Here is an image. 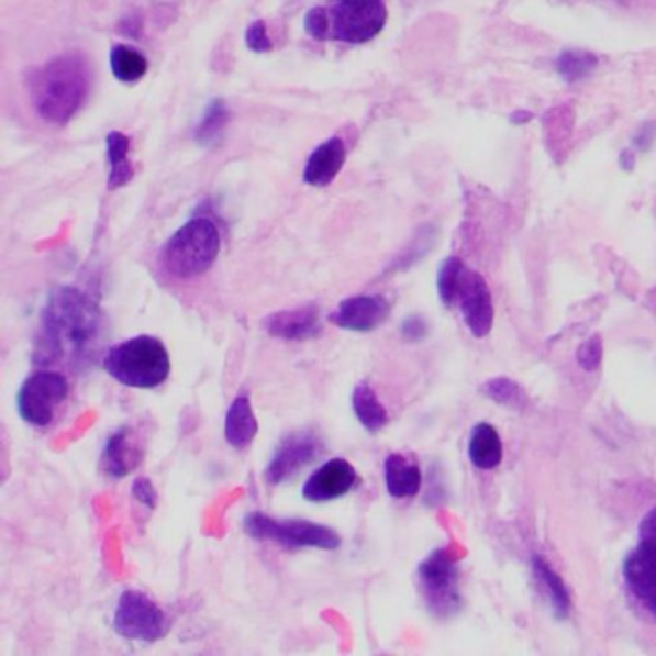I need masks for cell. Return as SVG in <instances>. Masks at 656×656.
<instances>
[{
	"label": "cell",
	"mask_w": 656,
	"mask_h": 656,
	"mask_svg": "<svg viewBox=\"0 0 656 656\" xmlns=\"http://www.w3.org/2000/svg\"><path fill=\"white\" fill-rule=\"evenodd\" d=\"M243 527L248 537L276 543L287 551H301V548L335 551L341 545L340 533L333 527L309 522V520H276L263 512H251L243 520Z\"/></svg>",
	"instance_id": "obj_5"
},
{
	"label": "cell",
	"mask_w": 656,
	"mask_h": 656,
	"mask_svg": "<svg viewBox=\"0 0 656 656\" xmlns=\"http://www.w3.org/2000/svg\"><path fill=\"white\" fill-rule=\"evenodd\" d=\"M468 456L479 470H493L502 460V443L493 425L481 424L474 427L468 443Z\"/></svg>",
	"instance_id": "obj_20"
},
{
	"label": "cell",
	"mask_w": 656,
	"mask_h": 656,
	"mask_svg": "<svg viewBox=\"0 0 656 656\" xmlns=\"http://www.w3.org/2000/svg\"><path fill=\"white\" fill-rule=\"evenodd\" d=\"M481 391L491 401L502 404V407H509V409H524L525 404H527L524 389L509 378L489 379L486 386L481 387Z\"/></svg>",
	"instance_id": "obj_28"
},
{
	"label": "cell",
	"mask_w": 656,
	"mask_h": 656,
	"mask_svg": "<svg viewBox=\"0 0 656 656\" xmlns=\"http://www.w3.org/2000/svg\"><path fill=\"white\" fill-rule=\"evenodd\" d=\"M102 368L122 386L155 389L170 376L171 360L163 341L137 335L110 347L102 356Z\"/></svg>",
	"instance_id": "obj_3"
},
{
	"label": "cell",
	"mask_w": 656,
	"mask_h": 656,
	"mask_svg": "<svg viewBox=\"0 0 656 656\" xmlns=\"http://www.w3.org/2000/svg\"><path fill=\"white\" fill-rule=\"evenodd\" d=\"M332 40L364 45L376 40L387 24L383 0H340L330 9Z\"/></svg>",
	"instance_id": "obj_8"
},
{
	"label": "cell",
	"mask_w": 656,
	"mask_h": 656,
	"mask_svg": "<svg viewBox=\"0 0 656 656\" xmlns=\"http://www.w3.org/2000/svg\"><path fill=\"white\" fill-rule=\"evenodd\" d=\"M391 314V304L381 294H356L337 304L330 314V322L341 330L370 333L378 330Z\"/></svg>",
	"instance_id": "obj_11"
},
{
	"label": "cell",
	"mask_w": 656,
	"mask_h": 656,
	"mask_svg": "<svg viewBox=\"0 0 656 656\" xmlns=\"http://www.w3.org/2000/svg\"><path fill=\"white\" fill-rule=\"evenodd\" d=\"M464 271H466V264L456 256H451L441 264L440 274H437V291L445 307H453L458 301Z\"/></svg>",
	"instance_id": "obj_26"
},
{
	"label": "cell",
	"mask_w": 656,
	"mask_h": 656,
	"mask_svg": "<svg viewBox=\"0 0 656 656\" xmlns=\"http://www.w3.org/2000/svg\"><path fill=\"white\" fill-rule=\"evenodd\" d=\"M578 364L587 371H597L602 364V341L599 335L589 337L578 348Z\"/></svg>",
	"instance_id": "obj_31"
},
{
	"label": "cell",
	"mask_w": 656,
	"mask_h": 656,
	"mask_svg": "<svg viewBox=\"0 0 656 656\" xmlns=\"http://www.w3.org/2000/svg\"><path fill=\"white\" fill-rule=\"evenodd\" d=\"M355 466L345 458H332L322 464L302 486V499L314 502H332L341 499L356 486Z\"/></svg>",
	"instance_id": "obj_13"
},
{
	"label": "cell",
	"mask_w": 656,
	"mask_h": 656,
	"mask_svg": "<svg viewBox=\"0 0 656 656\" xmlns=\"http://www.w3.org/2000/svg\"><path fill=\"white\" fill-rule=\"evenodd\" d=\"M110 70L122 84H137L147 74L148 60L133 47L116 45L110 51Z\"/></svg>",
	"instance_id": "obj_25"
},
{
	"label": "cell",
	"mask_w": 656,
	"mask_h": 656,
	"mask_svg": "<svg viewBox=\"0 0 656 656\" xmlns=\"http://www.w3.org/2000/svg\"><path fill=\"white\" fill-rule=\"evenodd\" d=\"M132 493L135 501L141 502V504H145V507H148V509H155L158 497H156V489L151 479H135V481H133Z\"/></svg>",
	"instance_id": "obj_32"
},
{
	"label": "cell",
	"mask_w": 656,
	"mask_h": 656,
	"mask_svg": "<svg viewBox=\"0 0 656 656\" xmlns=\"http://www.w3.org/2000/svg\"><path fill=\"white\" fill-rule=\"evenodd\" d=\"M112 625L120 637L155 643L170 630L168 616L147 593L127 589L120 594Z\"/></svg>",
	"instance_id": "obj_7"
},
{
	"label": "cell",
	"mask_w": 656,
	"mask_h": 656,
	"mask_svg": "<svg viewBox=\"0 0 656 656\" xmlns=\"http://www.w3.org/2000/svg\"><path fill=\"white\" fill-rule=\"evenodd\" d=\"M351 404H353L356 420L360 422L366 432H381L389 422L386 407L379 401L374 387L364 383V381L353 389Z\"/></svg>",
	"instance_id": "obj_21"
},
{
	"label": "cell",
	"mask_w": 656,
	"mask_h": 656,
	"mask_svg": "<svg viewBox=\"0 0 656 656\" xmlns=\"http://www.w3.org/2000/svg\"><path fill=\"white\" fill-rule=\"evenodd\" d=\"M322 440L314 432H294L279 441L264 471V479L270 487L283 486L299 471L316 460L322 453Z\"/></svg>",
	"instance_id": "obj_10"
},
{
	"label": "cell",
	"mask_w": 656,
	"mask_h": 656,
	"mask_svg": "<svg viewBox=\"0 0 656 656\" xmlns=\"http://www.w3.org/2000/svg\"><path fill=\"white\" fill-rule=\"evenodd\" d=\"M245 45L248 51H253L256 55H266L274 48L270 35H268V27L263 20H255L253 24L248 25L245 32Z\"/></svg>",
	"instance_id": "obj_30"
},
{
	"label": "cell",
	"mask_w": 656,
	"mask_h": 656,
	"mask_svg": "<svg viewBox=\"0 0 656 656\" xmlns=\"http://www.w3.org/2000/svg\"><path fill=\"white\" fill-rule=\"evenodd\" d=\"M533 574L541 589L548 594L551 607L555 610L556 618H566L570 614V593L564 586L563 578L556 574L540 556H533Z\"/></svg>",
	"instance_id": "obj_23"
},
{
	"label": "cell",
	"mask_w": 656,
	"mask_h": 656,
	"mask_svg": "<svg viewBox=\"0 0 656 656\" xmlns=\"http://www.w3.org/2000/svg\"><path fill=\"white\" fill-rule=\"evenodd\" d=\"M425 604L437 616H448L460 607L458 566L447 548H435L418 568Z\"/></svg>",
	"instance_id": "obj_9"
},
{
	"label": "cell",
	"mask_w": 656,
	"mask_h": 656,
	"mask_svg": "<svg viewBox=\"0 0 656 656\" xmlns=\"http://www.w3.org/2000/svg\"><path fill=\"white\" fill-rule=\"evenodd\" d=\"M145 445L137 430L124 425L110 435L101 455V471L112 479H122L140 468Z\"/></svg>",
	"instance_id": "obj_14"
},
{
	"label": "cell",
	"mask_w": 656,
	"mask_h": 656,
	"mask_svg": "<svg viewBox=\"0 0 656 656\" xmlns=\"http://www.w3.org/2000/svg\"><path fill=\"white\" fill-rule=\"evenodd\" d=\"M427 322L422 316H409L401 325V333L404 340L410 343H418V341L424 340L427 335Z\"/></svg>",
	"instance_id": "obj_33"
},
{
	"label": "cell",
	"mask_w": 656,
	"mask_h": 656,
	"mask_svg": "<svg viewBox=\"0 0 656 656\" xmlns=\"http://www.w3.org/2000/svg\"><path fill=\"white\" fill-rule=\"evenodd\" d=\"M258 433V420L253 410V402L248 394L241 393L233 399L230 409L225 412L224 435L227 445L237 451L251 447Z\"/></svg>",
	"instance_id": "obj_18"
},
{
	"label": "cell",
	"mask_w": 656,
	"mask_h": 656,
	"mask_svg": "<svg viewBox=\"0 0 656 656\" xmlns=\"http://www.w3.org/2000/svg\"><path fill=\"white\" fill-rule=\"evenodd\" d=\"M387 493L394 499L414 497L422 487V471L414 460L401 453H391L383 463Z\"/></svg>",
	"instance_id": "obj_19"
},
{
	"label": "cell",
	"mask_w": 656,
	"mask_h": 656,
	"mask_svg": "<svg viewBox=\"0 0 656 656\" xmlns=\"http://www.w3.org/2000/svg\"><path fill=\"white\" fill-rule=\"evenodd\" d=\"M530 114H514V116H512V122H516V124H522V122H525V120H530Z\"/></svg>",
	"instance_id": "obj_35"
},
{
	"label": "cell",
	"mask_w": 656,
	"mask_h": 656,
	"mask_svg": "<svg viewBox=\"0 0 656 656\" xmlns=\"http://www.w3.org/2000/svg\"><path fill=\"white\" fill-rule=\"evenodd\" d=\"M230 124V109L222 99L210 101L201 122L194 127V141L202 147H214Z\"/></svg>",
	"instance_id": "obj_24"
},
{
	"label": "cell",
	"mask_w": 656,
	"mask_h": 656,
	"mask_svg": "<svg viewBox=\"0 0 656 656\" xmlns=\"http://www.w3.org/2000/svg\"><path fill=\"white\" fill-rule=\"evenodd\" d=\"M264 330L278 340H314L322 333L320 310L316 304H307L301 309L279 310L264 320Z\"/></svg>",
	"instance_id": "obj_16"
},
{
	"label": "cell",
	"mask_w": 656,
	"mask_h": 656,
	"mask_svg": "<svg viewBox=\"0 0 656 656\" xmlns=\"http://www.w3.org/2000/svg\"><path fill=\"white\" fill-rule=\"evenodd\" d=\"M458 302L463 310L464 322L474 337H486L493 327V299L487 287L486 279L478 271L466 268L463 286L458 293Z\"/></svg>",
	"instance_id": "obj_12"
},
{
	"label": "cell",
	"mask_w": 656,
	"mask_h": 656,
	"mask_svg": "<svg viewBox=\"0 0 656 656\" xmlns=\"http://www.w3.org/2000/svg\"><path fill=\"white\" fill-rule=\"evenodd\" d=\"M70 393L68 379L55 370H37L25 379L16 394V409L25 424L48 427L56 410Z\"/></svg>",
	"instance_id": "obj_6"
},
{
	"label": "cell",
	"mask_w": 656,
	"mask_h": 656,
	"mask_svg": "<svg viewBox=\"0 0 656 656\" xmlns=\"http://www.w3.org/2000/svg\"><path fill=\"white\" fill-rule=\"evenodd\" d=\"M347 163V147L341 137H330L320 143L312 153L302 170V181L310 187L332 186L333 179L340 176L343 166Z\"/></svg>",
	"instance_id": "obj_17"
},
{
	"label": "cell",
	"mask_w": 656,
	"mask_h": 656,
	"mask_svg": "<svg viewBox=\"0 0 656 656\" xmlns=\"http://www.w3.org/2000/svg\"><path fill=\"white\" fill-rule=\"evenodd\" d=\"M102 314L99 304L78 287L55 289L41 312L33 341V363L56 366L91 363L101 341Z\"/></svg>",
	"instance_id": "obj_1"
},
{
	"label": "cell",
	"mask_w": 656,
	"mask_h": 656,
	"mask_svg": "<svg viewBox=\"0 0 656 656\" xmlns=\"http://www.w3.org/2000/svg\"><path fill=\"white\" fill-rule=\"evenodd\" d=\"M597 56L587 51H564L556 58V74L566 81L586 79L597 68Z\"/></svg>",
	"instance_id": "obj_27"
},
{
	"label": "cell",
	"mask_w": 656,
	"mask_h": 656,
	"mask_svg": "<svg viewBox=\"0 0 656 656\" xmlns=\"http://www.w3.org/2000/svg\"><path fill=\"white\" fill-rule=\"evenodd\" d=\"M335 2H340V0H335Z\"/></svg>",
	"instance_id": "obj_36"
},
{
	"label": "cell",
	"mask_w": 656,
	"mask_h": 656,
	"mask_svg": "<svg viewBox=\"0 0 656 656\" xmlns=\"http://www.w3.org/2000/svg\"><path fill=\"white\" fill-rule=\"evenodd\" d=\"M625 583L656 620V545L640 541L624 563Z\"/></svg>",
	"instance_id": "obj_15"
},
{
	"label": "cell",
	"mask_w": 656,
	"mask_h": 656,
	"mask_svg": "<svg viewBox=\"0 0 656 656\" xmlns=\"http://www.w3.org/2000/svg\"><path fill=\"white\" fill-rule=\"evenodd\" d=\"M304 32L309 33L312 40H332V16L330 10L316 7L309 10L304 16Z\"/></svg>",
	"instance_id": "obj_29"
},
{
	"label": "cell",
	"mask_w": 656,
	"mask_h": 656,
	"mask_svg": "<svg viewBox=\"0 0 656 656\" xmlns=\"http://www.w3.org/2000/svg\"><path fill=\"white\" fill-rule=\"evenodd\" d=\"M220 248L216 224L209 218H193L164 243L160 266L171 278H197L214 266Z\"/></svg>",
	"instance_id": "obj_4"
},
{
	"label": "cell",
	"mask_w": 656,
	"mask_h": 656,
	"mask_svg": "<svg viewBox=\"0 0 656 656\" xmlns=\"http://www.w3.org/2000/svg\"><path fill=\"white\" fill-rule=\"evenodd\" d=\"M640 541L656 545V509L651 510L647 516L641 520Z\"/></svg>",
	"instance_id": "obj_34"
},
{
	"label": "cell",
	"mask_w": 656,
	"mask_h": 656,
	"mask_svg": "<svg viewBox=\"0 0 656 656\" xmlns=\"http://www.w3.org/2000/svg\"><path fill=\"white\" fill-rule=\"evenodd\" d=\"M91 66L81 53L51 58L27 76L33 109L45 122L66 125L78 114L91 93Z\"/></svg>",
	"instance_id": "obj_2"
},
{
	"label": "cell",
	"mask_w": 656,
	"mask_h": 656,
	"mask_svg": "<svg viewBox=\"0 0 656 656\" xmlns=\"http://www.w3.org/2000/svg\"><path fill=\"white\" fill-rule=\"evenodd\" d=\"M130 137L122 132H110L107 135V156H109V179L107 186L109 189H120L127 186L135 176L132 160H130Z\"/></svg>",
	"instance_id": "obj_22"
}]
</instances>
